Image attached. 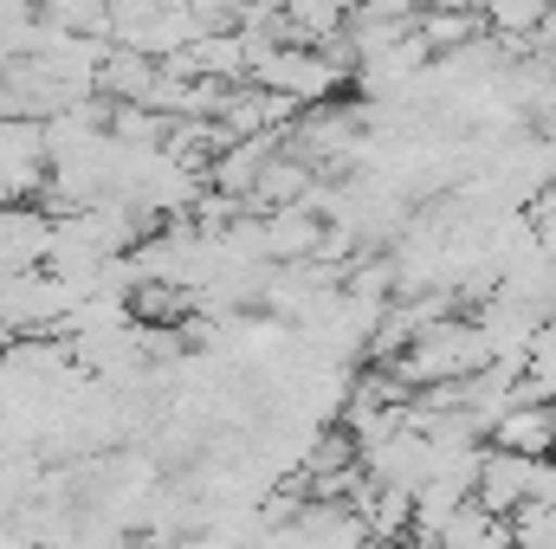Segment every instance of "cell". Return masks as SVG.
I'll use <instances>...</instances> for the list:
<instances>
[{
    "mask_svg": "<svg viewBox=\"0 0 556 549\" xmlns=\"http://www.w3.org/2000/svg\"><path fill=\"white\" fill-rule=\"evenodd\" d=\"M492 446H498V452H531V459H544L556 446V401H518V408H505L492 420Z\"/></svg>",
    "mask_w": 556,
    "mask_h": 549,
    "instance_id": "6da1fadb",
    "label": "cell"
},
{
    "mask_svg": "<svg viewBox=\"0 0 556 549\" xmlns=\"http://www.w3.org/2000/svg\"><path fill=\"white\" fill-rule=\"evenodd\" d=\"M433 549H518V524L498 518V511H485V505L472 498V505H459V518L440 531Z\"/></svg>",
    "mask_w": 556,
    "mask_h": 549,
    "instance_id": "7a4b0ae2",
    "label": "cell"
}]
</instances>
